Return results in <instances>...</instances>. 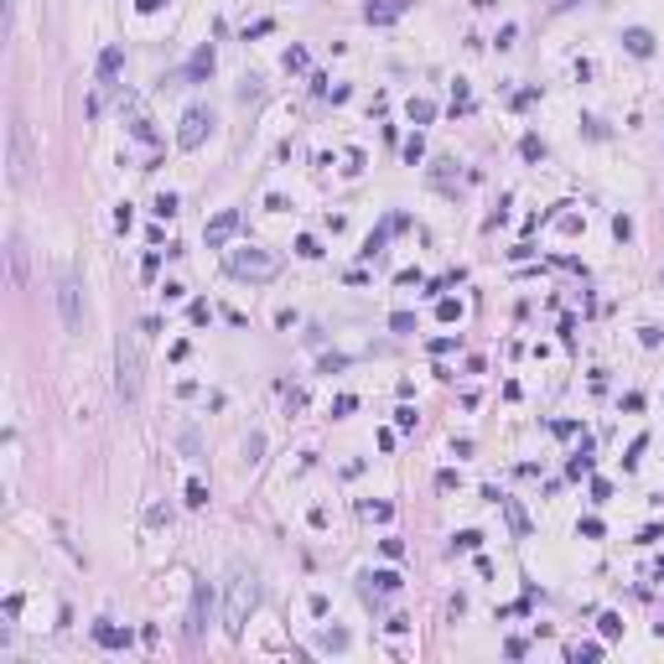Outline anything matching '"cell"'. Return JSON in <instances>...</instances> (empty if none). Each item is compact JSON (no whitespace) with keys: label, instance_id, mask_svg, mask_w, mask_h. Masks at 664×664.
<instances>
[{"label":"cell","instance_id":"cell-1","mask_svg":"<svg viewBox=\"0 0 664 664\" xmlns=\"http://www.w3.org/2000/svg\"><path fill=\"white\" fill-rule=\"evenodd\" d=\"M146 389V353H140V332H119L115 338V395L125 405H140Z\"/></svg>","mask_w":664,"mask_h":664},{"label":"cell","instance_id":"cell-32","mask_svg":"<svg viewBox=\"0 0 664 664\" xmlns=\"http://www.w3.org/2000/svg\"><path fill=\"white\" fill-rule=\"evenodd\" d=\"M436 317H442V322H457V317H462V306H457V301H442V306H436Z\"/></svg>","mask_w":664,"mask_h":664},{"label":"cell","instance_id":"cell-28","mask_svg":"<svg viewBox=\"0 0 664 664\" xmlns=\"http://www.w3.org/2000/svg\"><path fill=\"white\" fill-rule=\"evenodd\" d=\"M260 452H265V436H249V442H244V462H260Z\"/></svg>","mask_w":664,"mask_h":664},{"label":"cell","instance_id":"cell-6","mask_svg":"<svg viewBox=\"0 0 664 664\" xmlns=\"http://www.w3.org/2000/svg\"><path fill=\"white\" fill-rule=\"evenodd\" d=\"M208 618H213V592H208V582H198L192 586V602H187V639L192 643L208 633Z\"/></svg>","mask_w":664,"mask_h":664},{"label":"cell","instance_id":"cell-7","mask_svg":"<svg viewBox=\"0 0 664 664\" xmlns=\"http://www.w3.org/2000/svg\"><path fill=\"white\" fill-rule=\"evenodd\" d=\"M11 187H21L26 182V172H32V156H26V130H21V119L11 115Z\"/></svg>","mask_w":664,"mask_h":664},{"label":"cell","instance_id":"cell-11","mask_svg":"<svg viewBox=\"0 0 664 664\" xmlns=\"http://www.w3.org/2000/svg\"><path fill=\"white\" fill-rule=\"evenodd\" d=\"M125 68V47H104V52H99V62H93V73H99V78H115V73Z\"/></svg>","mask_w":664,"mask_h":664},{"label":"cell","instance_id":"cell-15","mask_svg":"<svg viewBox=\"0 0 664 664\" xmlns=\"http://www.w3.org/2000/svg\"><path fill=\"white\" fill-rule=\"evenodd\" d=\"M410 119H415V125H431V119H436V104H431V99H410Z\"/></svg>","mask_w":664,"mask_h":664},{"label":"cell","instance_id":"cell-27","mask_svg":"<svg viewBox=\"0 0 664 664\" xmlns=\"http://www.w3.org/2000/svg\"><path fill=\"white\" fill-rule=\"evenodd\" d=\"M420 156H426V140H420V135H410V140H405V161H410V166H415V161H420Z\"/></svg>","mask_w":664,"mask_h":664},{"label":"cell","instance_id":"cell-30","mask_svg":"<svg viewBox=\"0 0 664 664\" xmlns=\"http://www.w3.org/2000/svg\"><path fill=\"white\" fill-rule=\"evenodd\" d=\"M353 410H358V400H353V395H338V400H332V415H353Z\"/></svg>","mask_w":664,"mask_h":664},{"label":"cell","instance_id":"cell-4","mask_svg":"<svg viewBox=\"0 0 664 664\" xmlns=\"http://www.w3.org/2000/svg\"><path fill=\"white\" fill-rule=\"evenodd\" d=\"M58 306H62V327H68V332H83L89 306H83V280L73 275V270H58Z\"/></svg>","mask_w":664,"mask_h":664},{"label":"cell","instance_id":"cell-33","mask_svg":"<svg viewBox=\"0 0 664 664\" xmlns=\"http://www.w3.org/2000/svg\"><path fill=\"white\" fill-rule=\"evenodd\" d=\"M389 327H395V332H410V327H415V317H410V312H395V317H389Z\"/></svg>","mask_w":664,"mask_h":664},{"label":"cell","instance_id":"cell-10","mask_svg":"<svg viewBox=\"0 0 664 664\" xmlns=\"http://www.w3.org/2000/svg\"><path fill=\"white\" fill-rule=\"evenodd\" d=\"M93 643L99 649H130V628H119V623H93Z\"/></svg>","mask_w":664,"mask_h":664},{"label":"cell","instance_id":"cell-14","mask_svg":"<svg viewBox=\"0 0 664 664\" xmlns=\"http://www.w3.org/2000/svg\"><path fill=\"white\" fill-rule=\"evenodd\" d=\"M400 16V5H363V21L369 26H389Z\"/></svg>","mask_w":664,"mask_h":664},{"label":"cell","instance_id":"cell-20","mask_svg":"<svg viewBox=\"0 0 664 664\" xmlns=\"http://www.w3.org/2000/svg\"><path fill=\"white\" fill-rule=\"evenodd\" d=\"M280 62H286V73H301L306 68V47H286V58H280Z\"/></svg>","mask_w":664,"mask_h":664},{"label":"cell","instance_id":"cell-9","mask_svg":"<svg viewBox=\"0 0 664 664\" xmlns=\"http://www.w3.org/2000/svg\"><path fill=\"white\" fill-rule=\"evenodd\" d=\"M208 73H213V47L203 42L198 52H192V62H187V68L176 73V83H203V78H208Z\"/></svg>","mask_w":664,"mask_h":664},{"label":"cell","instance_id":"cell-36","mask_svg":"<svg viewBox=\"0 0 664 664\" xmlns=\"http://www.w3.org/2000/svg\"><path fill=\"white\" fill-rule=\"evenodd\" d=\"M571 5H576V0H556V11H571Z\"/></svg>","mask_w":664,"mask_h":664},{"label":"cell","instance_id":"cell-16","mask_svg":"<svg viewBox=\"0 0 664 664\" xmlns=\"http://www.w3.org/2000/svg\"><path fill=\"white\" fill-rule=\"evenodd\" d=\"M503 503V514H509V525H514V535H525V529H529V519H525V509H519V503H514V499H499Z\"/></svg>","mask_w":664,"mask_h":664},{"label":"cell","instance_id":"cell-21","mask_svg":"<svg viewBox=\"0 0 664 664\" xmlns=\"http://www.w3.org/2000/svg\"><path fill=\"white\" fill-rule=\"evenodd\" d=\"M369 582L379 586V592H400V571H374Z\"/></svg>","mask_w":664,"mask_h":664},{"label":"cell","instance_id":"cell-22","mask_svg":"<svg viewBox=\"0 0 664 664\" xmlns=\"http://www.w3.org/2000/svg\"><path fill=\"white\" fill-rule=\"evenodd\" d=\"M296 255H301V260H317V255H322V244H317L312 233H301V239H296Z\"/></svg>","mask_w":664,"mask_h":664},{"label":"cell","instance_id":"cell-2","mask_svg":"<svg viewBox=\"0 0 664 664\" xmlns=\"http://www.w3.org/2000/svg\"><path fill=\"white\" fill-rule=\"evenodd\" d=\"M255 607H260V571L255 566H233L229 571V602H223V628L239 639Z\"/></svg>","mask_w":664,"mask_h":664},{"label":"cell","instance_id":"cell-13","mask_svg":"<svg viewBox=\"0 0 664 664\" xmlns=\"http://www.w3.org/2000/svg\"><path fill=\"white\" fill-rule=\"evenodd\" d=\"M5 255H11V275H16V286H26V244L11 233V244H5Z\"/></svg>","mask_w":664,"mask_h":664},{"label":"cell","instance_id":"cell-17","mask_svg":"<svg viewBox=\"0 0 664 664\" xmlns=\"http://www.w3.org/2000/svg\"><path fill=\"white\" fill-rule=\"evenodd\" d=\"M317 643H322V649H332V654H343V649H348L353 639H348V633H343V628H327V633H322V639H317Z\"/></svg>","mask_w":664,"mask_h":664},{"label":"cell","instance_id":"cell-26","mask_svg":"<svg viewBox=\"0 0 664 664\" xmlns=\"http://www.w3.org/2000/svg\"><path fill=\"white\" fill-rule=\"evenodd\" d=\"M618 633H623V618L618 613H602V639H618Z\"/></svg>","mask_w":664,"mask_h":664},{"label":"cell","instance_id":"cell-31","mask_svg":"<svg viewBox=\"0 0 664 664\" xmlns=\"http://www.w3.org/2000/svg\"><path fill=\"white\" fill-rule=\"evenodd\" d=\"M457 545H462V550H478L483 535H478V529H462V535H457Z\"/></svg>","mask_w":664,"mask_h":664},{"label":"cell","instance_id":"cell-18","mask_svg":"<svg viewBox=\"0 0 664 664\" xmlns=\"http://www.w3.org/2000/svg\"><path fill=\"white\" fill-rule=\"evenodd\" d=\"M187 503H192V509H203V503H208V483H203V478L187 483Z\"/></svg>","mask_w":664,"mask_h":664},{"label":"cell","instance_id":"cell-8","mask_svg":"<svg viewBox=\"0 0 664 664\" xmlns=\"http://www.w3.org/2000/svg\"><path fill=\"white\" fill-rule=\"evenodd\" d=\"M233 233H239V208H223L218 218H213L208 229H203V244H208V249H223V244L233 239Z\"/></svg>","mask_w":664,"mask_h":664},{"label":"cell","instance_id":"cell-24","mask_svg":"<svg viewBox=\"0 0 664 664\" xmlns=\"http://www.w3.org/2000/svg\"><path fill=\"white\" fill-rule=\"evenodd\" d=\"M389 514H395L389 503H363V519H379V525H389Z\"/></svg>","mask_w":664,"mask_h":664},{"label":"cell","instance_id":"cell-23","mask_svg":"<svg viewBox=\"0 0 664 664\" xmlns=\"http://www.w3.org/2000/svg\"><path fill=\"white\" fill-rule=\"evenodd\" d=\"M151 213H156V218H172V213H176V198H172V192H161V198L151 203Z\"/></svg>","mask_w":664,"mask_h":664},{"label":"cell","instance_id":"cell-29","mask_svg":"<svg viewBox=\"0 0 664 664\" xmlns=\"http://www.w3.org/2000/svg\"><path fill=\"white\" fill-rule=\"evenodd\" d=\"M395 426H400V431H415V410L400 405V410H395Z\"/></svg>","mask_w":664,"mask_h":664},{"label":"cell","instance_id":"cell-34","mask_svg":"<svg viewBox=\"0 0 664 664\" xmlns=\"http://www.w3.org/2000/svg\"><path fill=\"white\" fill-rule=\"evenodd\" d=\"M135 5H140V11H161L166 0H135Z\"/></svg>","mask_w":664,"mask_h":664},{"label":"cell","instance_id":"cell-25","mask_svg":"<svg viewBox=\"0 0 664 664\" xmlns=\"http://www.w3.org/2000/svg\"><path fill=\"white\" fill-rule=\"evenodd\" d=\"M571 659H576V664H582V659H602V643H576Z\"/></svg>","mask_w":664,"mask_h":664},{"label":"cell","instance_id":"cell-19","mask_svg":"<svg viewBox=\"0 0 664 664\" xmlns=\"http://www.w3.org/2000/svg\"><path fill=\"white\" fill-rule=\"evenodd\" d=\"M519 151H525V161H540V156H545V140H540V135H525V140H519Z\"/></svg>","mask_w":664,"mask_h":664},{"label":"cell","instance_id":"cell-12","mask_svg":"<svg viewBox=\"0 0 664 664\" xmlns=\"http://www.w3.org/2000/svg\"><path fill=\"white\" fill-rule=\"evenodd\" d=\"M623 47H628L633 58H654V36L643 32V26H628V32H623Z\"/></svg>","mask_w":664,"mask_h":664},{"label":"cell","instance_id":"cell-3","mask_svg":"<svg viewBox=\"0 0 664 664\" xmlns=\"http://www.w3.org/2000/svg\"><path fill=\"white\" fill-rule=\"evenodd\" d=\"M229 275L233 280H249V286H265V280L280 275V260L270 255V249L244 244V249H233V255H229Z\"/></svg>","mask_w":664,"mask_h":664},{"label":"cell","instance_id":"cell-35","mask_svg":"<svg viewBox=\"0 0 664 664\" xmlns=\"http://www.w3.org/2000/svg\"><path fill=\"white\" fill-rule=\"evenodd\" d=\"M472 5H478V11H488V5H499V0H472Z\"/></svg>","mask_w":664,"mask_h":664},{"label":"cell","instance_id":"cell-5","mask_svg":"<svg viewBox=\"0 0 664 664\" xmlns=\"http://www.w3.org/2000/svg\"><path fill=\"white\" fill-rule=\"evenodd\" d=\"M208 130H213V109L208 104H192L182 115V125H176V146H182V151H198L203 140H208Z\"/></svg>","mask_w":664,"mask_h":664}]
</instances>
